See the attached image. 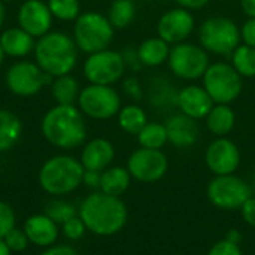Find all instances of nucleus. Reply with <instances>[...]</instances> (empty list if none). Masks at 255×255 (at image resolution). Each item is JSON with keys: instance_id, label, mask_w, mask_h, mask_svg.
<instances>
[{"instance_id": "1", "label": "nucleus", "mask_w": 255, "mask_h": 255, "mask_svg": "<svg viewBox=\"0 0 255 255\" xmlns=\"http://www.w3.org/2000/svg\"><path fill=\"white\" fill-rule=\"evenodd\" d=\"M78 215L90 233L102 238L118 235L128 220V211L121 197L109 196L102 191L88 194L78 208Z\"/></svg>"}, {"instance_id": "2", "label": "nucleus", "mask_w": 255, "mask_h": 255, "mask_svg": "<svg viewBox=\"0 0 255 255\" xmlns=\"http://www.w3.org/2000/svg\"><path fill=\"white\" fill-rule=\"evenodd\" d=\"M40 131L46 142L55 148H78L87 137L84 114L75 105H55L43 115Z\"/></svg>"}, {"instance_id": "3", "label": "nucleus", "mask_w": 255, "mask_h": 255, "mask_svg": "<svg viewBox=\"0 0 255 255\" xmlns=\"http://www.w3.org/2000/svg\"><path fill=\"white\" fill-rule=\"evenodd\" d=\"M34 60L51 78L69 75L78 61V46L67 33L49 31L37 39Z\"/></svg>"}, {"instance_id": "4", "label": "nucleus", "mask_w": 255, "mask_h": 255, "mask_svg": "<svg viewBox=\"0 0 255 255\" xmlns=\"http://www.w3.org/2000/svg\"><path fill=\"white\" fill-rule=\"evenodd\" d=\"M84 166L72 155L60 154L48 158L39 170L40 188L54 197H61L73 193L82 185Z\"/></svg>"}, {"instance_id": "5", "label": "nucleus", "mask_w": 255, "mask_h": 255, "mask_svg": "<svg viewBox=\"0 0 255 255\" xmlns=\"http://www.w3.org/2000/svg\"><path fill=\"white\" fill-rule=\"evenodd\" d=\"M114 33L115 28L108 16L100 12L87 10L75 19L73 40L78 49L88 55L108 49L114 40Z\"/></svg>"}, {"instance_id": "6", "label": "nucleus", "mask_w": 255, "mask_h": 255, "mask_svg": "<svg viewBox=\"0 0 255 255\" xmlns=\"http://www.w3.org/2000/svg\"><path fill=\"white\" fill-rule=\"evenodd\" d=\"M199 40L205 51L229 57L241 45V28L227 16H211L200 25Z\"/></svg>"}, {"instance_id": "7", "label": "nucleus", "mask_w": 255, "mask_h": 255, "mask_svg": "<svg viewBox=\"0 0 255 255\" xmlns=\"http://www.w3.org/2000/svg\"><path fill=\"white\" fill-rule=\"evenodd\" d=\"M203 88L215 105H230L241 96L244 81L232 64L220 61L211 64L205 72Z\"/></svg>"}, {"instance_id": "8", "label": "nucleus", "mask_w": 255, "mask_h": 255, "mask_svg": "<svg viewBox=\"0 0 255 255\" xmlns=\"http://www.w3.org/2000/svg\"><path fill=\"white\" fill-rule=\"evenodd\" d=\"M79 111L93 120H109L118 115L121 106V97L112 85L90 84L81 90L78 97Z\"/></svg>"}, {"instance_id": "9", "label": "nucleus", "mask_w": 255, "mask_h": 255, "mask_svg": "<svg viewBox=\"0 0 255 255\" xmlns=\"http://www.w3.org/2000/svg\"><path fill=\"white\" fill-rule=\"evenodd\" d=\"M167 63L172 73L185 81L203 78L205 72L211 66L208 51L190 42H181L175 45L170 49Z\"/></svg>"}, {"instance_id": "10", "label": "nucleus", "mask_w": 255, "mask_h": 255, "mask_svg": "<svg viewBox=\"0 0 255 255\" xmlns=\"http://www.w3.org/2000/svg\"><path fill=\"white\" fill-rule=\"evenodd\" d=\"M48 73H45L37 63L33 61H16L13 63L4 75V84L7 90L18 97H31L48 84L52 82Z\"/></svg>"}, {"instance_id": "11", "label": "nucleus", "mask_w": 255, "mask_h": 255, "mask_svg": "<svg viewBox=\"0 0 255 255\" xmlns=\"http://www.w3.org/2000/svg\"><path fill=\"white\" fill-rule=\"evenodd\" d=\"M253 196L251 187L235 175L215 176L208 185L209 202L223 211L241 209L244 203Z\"/></svg>"}, {"instance_id": "12", "label": "nucleus", "mask_w": 255, "mask_h": 255, "mask_svg": "<svg viewBox=\"0 0 255 255\" xmlns=\"http://www.w3.org/2000/svg\"><path fill=\"white\" fill-rule=\"evenodd\" d=\"M126 67L123 54L108 48L87 57L84 63V76L90 84L112 85L121 79Z\"/></svg>"}, {"instance_id": "13", "label": "nucleus", "mask_w": 255, "mask_h": 255, "mask_svg": "<svg viewBox=\"0 0 255 255\" xmlns=\"http://www.w3.org/2000/svg\"><path fill=\"white\" fill-rule=\"evenodd\" d=\"M167 169L169 161L161 149L139 148L127 160V170L131 178L145 184L160 181L167 173Z\"/></svg>"}, {"instance_id": "14", "label": "nucleus", "mask_w": 255, "mask_h": 255, "mask_svg": "<svg viewBox=\"0 0 255 255\" xmlns=\"http://www.w3.org/2000/svg\"><path fill=\"white\" fill-rule=\"evenodd\" d=\"M194 16L184 7H175L164 12L157 22V34L169 45L185 42L194 31Z\"/></svg>"}, {"instance_id": "15", "label": "nucleus", "mask_w": 255, "mask_h": 255, "mask_svg": "<svg viewBox=\"0 0 255 255\" xmlns=\"http://www.w3.org/2000/svg\"><path fill=\"white\" fill-rule=\"evenodd\" d=\"M241 151L238 145L227 137H217L206 149L205 161L215 175H233L241 164Z\"/></svg>"}, {"instance_id": "16", "label": "nucleus", "mask_w": 255, "mask_h": 255, "mask_svg": "<svg viewBox=\"0 0 255 255\" xmlns=\"http://www.w3.org/2000/svg\"><path fill=\"white\" fill-rule=\"evenodd\" d=\"M52 13L48 4L42 0H25L18 9V25L31 34L34 39L42 37L51 31Z\"/></svg>"}, {"instance_id": "17", "label": "nucleus", "mask_w": 255, "mask_h": 255, "mask_svg": "<svg viewBox=\"0 0 255 255\" xmlns=\"http://www.w3.org/2000/svg\"><path fill=\"white\" fill-rule=\"evenodd\" d=\"M176 105L181 109V114L193 120H203L208 117L215 103L203 87L188 85L178 93Z\"/></svg>"}, {"instance_id": "18", "label": "nucleus", "mask_w": 255, "mask_h": 255, "mask_svg": "<svg viewBox=\"0 0 255 255\" xmlns=\"http://www.w3.org/2000/svg\"><path fill=\"white\" fill-rule=\"evenodd\" d=\"M30 244L39 248H49L57 244L61 233L60 226L52 221L46 214H34L28 217L22 227Z\"/></svg>"}, {"instance_id": "19", "label": "nucleus", "mask_w": 255, "mask_h": 255, "mask_svg": "<svg viewBox=\"0 0 255 255\" xmlns=\"http://www.w3.org/2000/svg\"><path fill=\"white\" fill-rule=\"evenodd\" d=\"M115 158L114 145L105 137H96L85 143L81 154V164L85 170L103 172L111 167Z\"/></svg>"}, {"instance_id": "20", "label": "nucleus", "mask_w": 255, "mask_h": 255, "mask_svg": "<svg viewBox=\"0 0 255 255\" xmlns=\"http://www.w3.org/2000/svg\"><path fill=\"white\" fill-rule=\"evenodd\" d=\"M167 137L172 145L176 148H190L199 139V124L197 120H193L184 114L173 115L166 123Z\"/></svg>"}, {"instance_id": "21", "label": "nucleus", "mask_w": 255, "mask_h": 255, "mask_svg": "<svg viewBox=\"0 0 255 255\" xmlns=\"http://www.w3.org/2000/svg\"><path fill=\"white\" fill-rule=\"evenodd\" d=\"M34 37L25 30L18 27H10L0 34V46L4 55L13 58H22L34 51Z\"/></svg>"}, {"instance_id": "22", "label": "nucleus", "mask_w": 255, "mask_h": 255, "mask_svg": "<svg viewBox=\"0 0 255 255\" xmlns=\"http://www.w3.org/2000/svg\"><path fill=\"white\" fill-rule=\"evenodd\" d=\"M170 49L172 48L169 46V43L157 36V37L145 39L137 48V55L142 66L157 67L169 60Z\"/></svg>"}, {"instance_id": "23", "label": "nucleus", "mask_w": 255, "mask_h": 255, "mask_svg": "<svg viewBox=\"0 0 255 255\" xmlns=\"http://www.w3.org/2000/svg\"><path fill=\"white\" fill-rule=\"evenodd\" d=\"M131 179L133 178L130 172L127 170V167H121V166L108 167L106 170L102 172L99 191L109 194V196L121 197L128 190Z\"/></svg>"}, {"instance_id": "24", "label": "nucleus", "mask_w": 255, "mask_h": 255, "mask_svg": "<svg viewBox=\"0 0 255 255\" xmlns=\"http://www.w3.org/2000/svg\"><path fill=\"white\" fill-rule=\"evenodd\" d=\"M22 134V123L19 117L7 109H0V152L13 148Z\"/></svg>"}, {"instance_id": "25", "label": "nucleus", "mask_w": 255, "mask_h": 255, "mask_svg": "<svg viewBox=\"0 0 255 255\" xmlns=\"http://www.w3.org/2000/svg\"><path fill=\"white\" fill-rule=\"evenodd\" d=\"M236 124V114L229 105H214L206 117L209 131L218 137H226Z\"/></svg>"}, {"instance_id": "26", "label": "nucleus", "mask_w": 255, "mask_h": 255, "mask_svg": "<svg viewBox=\"0 0 255 255\" xmlns=\"http://www.w3.org/2000/svg\"><path fill=\"white\" fill-rule=\"evenodd\" d=\"M51 93L57 105H73L78 102L81 93L79 82L70 73L54 78L51 82Z\"/></svg>"}, {"instance_id": "27", "label": "nucleus", "mask_w": 255, "mask_h": 255, "mask_svg": "<svg viewBox=\"0 0 255 255\" xmlns=\"http://www.w3.org/2000/svg\"><path fill=\"white\" fill-rule=\"evenodd\" d=\"M118 124L121 130L128 134L137 136L139 131L148 124L146 112L137 105H127L120 109L118 112Z\"/></svg>"}, {"instance_id": "28", "label": "nucleus", "mask_w": 255, "mask_h": 255, "mask_svg": "<svg viewBox=\"0 0 255 255\" xmlns=\"http://www.w3.org/2000/svg\"><path fill=\"white\" fill-rule=\"evenodd\" d=\"M108 19L114 28L128 27L136 16V6L133 0H114L108 9Z\"/></svg>"}, {"instance_id": "29", "label": "nucleus", "mask_w": 255, "mask_h": 255, "mask_svg": "<svg viewBox=\"0 0 255 255\" xmlns=\"http://www.w3.org/2000/svg\"><path fill=\"white\" fill-rule=\"evenodd\" d=\"M137 140L140 148L148 149H161L167 142V130L166 124L160 123H148L137 134Z\"/></svg>"}, {"instance_id": "30", "label": "nucleus", "mask_w": 255, "mask_h": 255, "mask_svg": "<svg viewBox=\"0 0 255 255\" xmlns=\"http://www.w3.org/2000/svg\"><path fill=\"white\" fill-rule=\"evenodd\" d=\"M232 66L242 78L255 76V48L250 45H239L232 54Z\"/></svg>"}, {"instance_id": "31", "label": "nucleus", "mask_w": 255, "mask_h": 255, "mask_svg": "<svg viewBox=\"0 0 255 255\" xmlns=\"http://www.w3.org/2000/svg\"><path fill=\"white\" fill-rule=\"evenodd\" d=\"M46 4L52 16L61 21H75L81 15L79 0H48Z\"/></svg>"}, {"instance_id": "32", "label": "nucleus", "mask_w": 255, "mask_h": 255, "mask_svg": "<svg viewBox=\"0 0 255 255\" xmlns=\"http://www.w3.org/2000/svg\"><path fill=\"white\" fill-rule=\"evenodd\" d=\"M52 221H55L58 226H61L63 223H66L67 220L73 218L78 215V209L75 208L73 203H69L66 200H60V199H55V200H51L46 208H45V212Z\"/></svg>"}, {"instance_id": "33", "label": "nucleus", "mask_w": 255, "mask_h": 255, "mask_svg": "<svg viewBox=\"0 0 255 255\" xmlns=\"http://www.w3.org/2000/svg\"><path fill=\"white\" fill-rule=\"evenodd\" d=\"M60 230H61L63 236H64L67 241H72V242L82 239L84 235L88 232L87 227H85V224H84V221L81 220L79 215H76V217L67 220L66 223H63V224L60 226Z\"/></svg>"}, {"instance_id": "34", "label": "nucleus", "mask_w": 255, "mask_h": 255, "mask_svg": "<svg viewBox=\"0 0 255 255\" xmlns=\"http://www.w3.org/2000/svg\"><path fill=\"white\" fill-rule=\"evenodd\" d=\"M4 244L7 245V248L12 251V253H21V251H25L27 247L30 245V241L27 238V235L24 233L22 229H16L13 227L4 238H3Z\"/></svg>"}, {"instance_id": "35", "label": "nucleus", "mask_w": 255, "mask_h": 255, "mask_svg": "<svg viewBox=\"0 0 255 255\" xmlns=\"http://www.w3.org/2000/svg\"><path fill=\"white\" fill-rule=\"evenodd\" d=\"M15 212L6 203L0 200V239H3L15 227Z\"/></svg>"}, {"instance_id": "36", "label": "nucleus", "mask_w": 255, "mask_h": 255, "mask_svg": "<svg viewBox=\"0 0 255 255\" xmlns=\"http://www.w3.org/2000/svg\"><path fill=\"white\" fill-rule=\"evenodd\" d=\"M208 255H244V253H242L239 244L223 239V241H218L217 244L212 245Z\"/></svg>"}, {"instance_id": "37", "label": "nucleus", "mask_w": 255, "mask_h": 255, "mask_svg": "<svg viewBox=\"0 0 255 255\" xmlns=\"http://www.w3.org/2000/svg\"><path fill=\"white\" fill-rule=\"evenodd\" d=\"M241 37L245 45L255 48V18H250L244 22L241 28Z\"/></svg>"}, {"instance_id": "38", "label": "nucleus", "mask_w": 255, "mask_h": 255, "mask_svg": "<svg viewBox=\"0 0 255 255\" xmlns=\"http://www.w3.org/2000/svg\"><path fill=\"white\" fill-rule=\"evenodd\" d=\"M123 90L124 93L131 97L133 100H140L142 99V87L139 84V81L136 78H127L123 84Z\"/></svg>"}, {"instance_id": "39", "label": "nucleus", "mask_w": 255, "mask_h": 255, "mask_svg": "<svg viewBox=\"0 0 255 255\" xmlns=\"http://www.w3.org/2000/svg\"><path fill=\"white\" fill-rule=\"evenodd\" d=\"M241 212H242V217H244V221L251 226V227H255V197H250L244 206L241 208Z\"/></svg>"}, {"instance_id": "40", "label": "nucleus", "mask_w": 255, "mask_h": 255, "mask_svg": "<svg viewBox=\"0 0 255 255\" xmlns=\"http://www.w3.org/2000/svg\"><path fill=\"white\" fill-rule=\"evenodd\" d=\"M100 178H102V172L85 170L84 172V178H82V184H85L91 190L99 191V188H100Z\"/></svg>"}, {"instance_id": "41", "label": "nucleus", "mask_w": 255, "mask_h": 255, "mask_svg": "<svg viewBox=\"0 0 255 255\" xmlns=\"http://www.w3.org/2000/svg\"><path fill=\"white\" fill-rule=\"evenodd\" d=\"M40 255H79V253L70 247V245H52L49 248H45V251Z\"/></svg>"}, {"instance_id": "42", "label": "nucleus", "mask_w": 255, "mask_h": 255, "mask_svg": "<svg viewBox=\"0 0 255 255\" xmlns=\"http://www.w3.org/2000/svg\"><path fill=\"white\" fill-rule=\"evenodd\" d=\"M211 0H176L179 7H184L187 10H194V9H202L205 7Z\"/></svg>"}, {"instance_id": "43", "label": "nucleus", "mask_w": 255, "mask_h": 255, "mask_svg": "<svg viewBox=\"0 0 255 255\" xmlns=\"http://www.w3.org/2000/svg\"><path fill=\"white\" fill-rule=\"evenodd\" d=\"M123 57H124V61H126V66H131V69H139L142 64H140V60H139V55H137V51H126L123 52Z\"/></svg>"}, {"instance_id": "44", "label": "nucleus", "mask_w": 255, "mask_h": 255, "mask_svg": "<svg viewBox=\"0 0 255 255\" xmlns=\"http://www.w3.org/2000/svg\"><path fill=\"white\" fill-rule=\"evenodd\" d=\"M241 6L250 18H255V0H241Z\"/></svg>"}, {"instance_id": "45", "label": "nucleus", "mask_w": 255, "mask_h": 255, "mask_svg": "<svg viewBox=\"0 0 255 255\" xmlns=\"http://www.w3.org/2000/svg\"><path fill=\"white\" fill-rule=\"evenodd\" d=\"M224 239H227V241H230V242H235V244H239V245H241L242 235H241V232H239V230L232 229V230H229V232H227V236H226Z\"/></svg>"}, {"instance_id": "46", "label": "nucleus", "mask_w": 255, "mask_h": 255, "mask_svg": "<svg viewBox=\"0 0 255 255\" xmlns=\"http://www.w3.org/2000/svg\"><path fill=\"white\" fill-rule=\"evenodd\" d=\"M0 255H12V251L7 248L3 239H0Z\"/></svg>"}, {"instance_id": "47", "label": "nucleus", "mask_w": 255, "mask_h": 255, "mask_svg": "<svg viewBox=\"0 0 255 255\" xmlns=\"http://www.w3.org/2000/svg\"><path fill=\"white\" fill-rule=\"evenodd\" d=\"M4 16H6L4 4H3V1H0V27H1V25H3V22H4Z\"/></svg>"}, {"instance_id": "48", "label": "nucleus", "mask_w": 255, "mask_h": 255, "mask_svg": "<svg viewBox=\"0 0 255 255\" xmlns=\"http://www.w3.org/2000/svg\"><path fill=\"white\" fill-rule=\"evenodd\" d=\"M3 60H4V52H3V49H1V46H0V66H1V63H3Z\"/></svg>"}, {"instance_id": "49", "label": "nucleus", "mask_w": 255, "mask_h": 255, "mask_svg": "<svg viewBox=\"0 0 255 255\" xmlns=\"http://www.w3.org/2000/svg\"><path fill=\"white\" fill-rule=\"evenodd\" d=\"M0 1H3V3H7V1H15V0H0Z\"/></svg>"}, {"instance_id": "50", "label": "nucleus", "mask_w": 255, "mask_h": 255, "mask_svg": "<svg viewBox=\"0 0 255 255\" xmlns=\"http://www.w3.org/2000/svg\"><path fill=\"white\" fill-rule=\"evenodd\" d=\"M133 1H136V0H133Z\"/></svg>"}]
</instances>
